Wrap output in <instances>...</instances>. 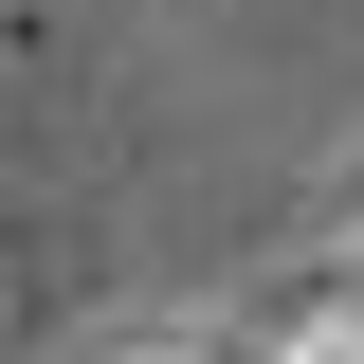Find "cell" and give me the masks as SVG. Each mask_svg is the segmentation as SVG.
Here are the masks:
<instances>
[{"instance_id":"6da1fadb","label":"cell","mask_w":364,"mask_h":364,"mask_svg":"<svg viewBox=\"0 0 364 364\" xmlns=\"http://www.w3.org/2000/svg\"><path fill=\"white\" fill-rule=\"evenodd\" d=\"M255 364H364V291H346V273H328V291H310V310H291V328H273Z\"/></svg>"},{"instance_id":"7a4b0ae2","label":"cell","mask_w":364,"mask_h":364,"mask_svg":"<svg viewBox=\"0 0 364 364\" xmlns=\"http://www.w3.org/2000/svg\"><path fill=\"white\" fill-rule=\"evenodd\" d=\"M128 364H200V346H128Z\"/></svg>"}]
</instances>
